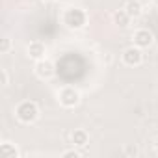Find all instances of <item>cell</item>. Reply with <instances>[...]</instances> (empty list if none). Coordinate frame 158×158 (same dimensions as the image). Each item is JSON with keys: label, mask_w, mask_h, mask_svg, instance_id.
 <instances>
[{"label": "cell", "mask_w": 158, "mask_h": 158, "mask_svg": "<svg viewBox=\"0 0 158 158\" xmlns=\"http://www.w3.org/2000/svg\"><path fill=\"white\" fill-rule=\"evenodd\" d=\"M61 21H63V24H65L69 30H80V28L86 26L88 15H86V11L80 10V8H69V10H65Z\"/></svg>", "instance_id": "cell-1"}, {"label": "cell", "mask_w": 158, "mask_h": 158, "mask_svg": "<svg viewBox=\"0 0 158 158\" xmlns=\"http://www.w3.org/2000/svg\"><path fill=\"white\" fill-rule=\"evenodd\" d=\"M15 115H17V119L21 123L30 125V123H34L39 117V108H37V104L34 101H23L15 108Z\"/></svg>", "instance_id": "cell-2"}, {"label": "cell", "mask_w": 158, "mask_h": 158, "mask_svg": "<svg viewBox=\"0 0 158 158\" xmlns=\"http://www.w3.org/2000/svg\"><path fill=\"white\" fill-rule=\"evenodd\" d=\"M58 101H60V104L63 108H74V106H78V102H80V93H78V89L67 86L58 93Z\"/></svg>", "instance_id": "cell-3"}, {"label": "cell", "mask_w": 158, "mask_h": 158, "mask_svg": "<svg viewBox=\"0 0 158 158\" xmlns=\"http://www.w3.org/2000/svg\"><path fill=\"white\" fill-rule=\"evenodd\" d=\"M121 60H123V63H125L127 67H138V65H141V61H143V52H141L139 47L132 45V47H128V48L123 50Z\"/></svg>", "instance_id": "cell-4"}, {"label": "cell", "mask_w": 158, "mask_h": 158, "mask_svg": "<svg viewBox=\"0 0 158 158\" xmlns=\"http://www.w3.org/2000/svg\"><path fill=\"white\" fill-rule=\"evenodd\" d=\"M132 39H134V45H136V47H139V48H149V47L152 45V41H154V35H152V32L141 28V30H136V32H134Z\"/></svg>", "instance_id": "cell-5"}, {"label": "cell", "mask_w": 158, "mask_h": 158, "mask_svg": "<svg viewBox=\"0 0 158 158\" xmlns=\"http://www.w3.org/2000/svg\"><path fill=\"white\" fill-rule=\"evenodd\" d=\"M34 71H35V74L41 78V80H48V78L54 76V65H52V61H48V60H45V58L35 63Z\"/></svg>", "instance_id": "cell-6"}, {"label": "cell", "mask_w": 158, "mask_h": 158, "mask_svg": "<svg viewBox=\"0 0 158 158\" xmlns=\"http://www.w3.org/2000/svg\"><path fill=\"white\" fill-rule=\"evenodd\" d=\"M26 54H28L32 60L39 61V60H43V58H45L47 48H45V45H43L41 41H32V43L26 47Z\"/></svg>", "instance_id": "cell-7"}, {"label": "cell", "mask_w": 158, "mask_h": 158, "mask_svg": "<svg viewBox=\"0 0 158 158\" xmlns=\"http://www.w3.org/2000/svg\"><path fill=\"white\" fill-rule=\"evenodd\" d=\"M71 141L74 147H86L89 143V136L84 128H76L73 134H71Z\"/></svg>", "instance_id": "cell-8"}, {"label": "cell", "mask_w": 158, "mask_h": 158, "mask_svg": "<svg viewBox=\"0 0 158 158\" xmlns=\"http://www.w3.org/2000/svg\"><path fill=\"white\" fill-rule=\"evenodd\" d=\"M0 154H2L4 158H19L21 156L19 149L13 143H10V141H2V145H0Z\"/></svg>", "instance_id": "cell-9"}, {"label": "cell", "mask_w": 158, "mask_h": 158, "mask_svg": "<svg viewBox=\"0 0 158 158\" xmlns=\"http://www.w3.org/2000/svg\"><path fill=\"white\" fill-rule=\"evenodd\" d=\"M130 21H132V17H130L125 10H119V11L114 13V23H115L119 28H127V26L130 24Z\"/></svg>", "instance_id": "cell-10"}, {"label": "cell", "mask_w": 158, "mask_h": 158, "mask_svg": "<svg viewBox=\"0 0 158 158\" xmlns=\"http://www.w3.org/2000/svg\"><path fill=\"white\" fill-rule=\"evenodd\" d=\"M125 11L132 17V19H136V17H139L141 15V4L138 2V0H128L127 2V6H125Z\"/></svg>", "instance_id": "cell-11"}, {"label": "cell", "mask_w": 158, "mask_h": 158, "mask_svg": "<svg viewBox=\"0 0 158 158\" xmlns=\"http://www.w3.org/2000/svg\"><path fill=\"white\" fill-rule=\"evenodd\" d=\"M10 50H11V39L2 37V41H0V54H8Z\"/></svg>", "instance_id": "cell-12"}, {"label": "cell", "mask_w": 158, "mask_h": 158, "mask_svg": "<svg viewBox=\"0 0 158 158\" xmlns=\"http://www.w3.org/2000/svg\"><path fill=\"white\" fill-rule=\"evenodd\" d=\"M82 152L76 151V149H69V151H63L61 152V158H80Z\"/></svg>", "instance_id": "cell-13"}, {"label": "cell", "mask_w": 158, "mask_h": 158, "mask_svg": "<svg viewBox=\"0 0 158 158\" xmlns=\"http://www.w3.org/2000/svg\"><path fill=\"white\" fill-rule=\"evenodd\" d=\"M0 80H2V86L10 84V78H8V71L6 69H0Z\"/></svg>", "instance_id": "cell-14"}, {"label": "cell", "mask_w": 158, "mask_h": 158, "mask_svg": "<svg viewBox=\"0 0 158 158\" xmlns=\"http://www.w3.org/2000/svg\"><path fill=\"white\" fill-rule=\"evenodd\" d=\"M125 152H127L128 156H138V149H136V147H132V145H128V147L125 149Z\"/></svg>", "instance_id": "cell-15"}, {"label": "cell", "mask_w": 158, "mask_h": 158, "mask_svg": "<svg viewBox=\"0 0 158 158\" xmlns=\"http://www.w3.org/2000/svg\"><path fill=\"white\" fill-rule=\"evenodd\" d=\"M154 151H156V154H158V138L154 139Z\"/></svg>", "instance_id": "cell-16"}, {"label": "cell", "mask_w": 158, "mask_h": 158, "mask_svg": "<svg viewBox=\"0 0 158 158\" xmlns=\"http://www.w3.org/2000/svg\"><path fill=\"white\" fill-rule=\"evenodd\" d=\"M60 2H69V0H60Z\"/></svg>", "instance_id": "cell-17"}, {"label": "cell", "mask_w": 158, "mask_h": 158, "mask_svg": "<svg viewBox=\"0 0 158 158\" xmlns=\"http://www.w3.org/2000/svg\"><path fill=\"white\" fill-rule=\"evenodd\" d=\"M43 2H52V0H43Z\"/></svg>", "instance_id": "cell-18"}]
</instances>
